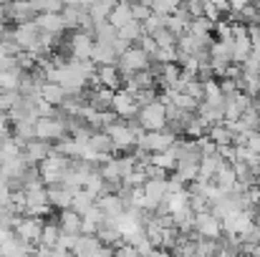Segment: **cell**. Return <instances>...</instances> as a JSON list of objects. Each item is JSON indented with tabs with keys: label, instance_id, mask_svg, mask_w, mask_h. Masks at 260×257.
Listing matches in <instances>:
<instances>
[{
	"label": "cell",
	"instance_id": "6da1fadb",
	"mask_svg": "<svg viewBox=\"0 0 260 257\" xmlns=\"http://www.w3.org/2000/svg\"><path fill=\"white\" fill-rule=\"evenodd\" d=\"M137 121L142 124L144 131L165 129V126H167V106H165L159 98H154V101L139 106V111H137Z\"/></svg>",
	"mask_w": 260,
	"mask_h": 257
},
{
	"label": "cell",
	"instance_id": "7a4b0ae2",
	"mask_svg": "<svg viewBox=\"0 0 260 257\" xmlns=\"http://www.w3.org/2000/svg\"><path fill=\"white\" fill-rule=\"evenodd\" d=\"M69 162L71 157H63L58 152H51L43 162H38V171H41V181L48 187V184H58L63 181V174L69 169Z\"/></svg>",
	"mask_w": 260,
	"mask_h": 257
},
{
	"label": "cell",
	"instance_id": "3957f363",
	"mask_svg": "<svg viewBox=\"0 0 260 257\" xmlns=\"http://www.w3.org/2000/svg\"><path fill=\"white\" fill-rule=\"evenodd\" d=\"M149 63H152L149 53H147L144 48H139L137 43H132V46L119 56V61H116V66H119V71H121L124 79L132 76V74H137V71H142V68H149Z\"/></svg>",
	"mask_w": 260,
	"mask_h": 257
},
{
	"label": "cell",
	"instance_id": "277c9868",
	"mask_svg": "<svg viewBox=\"0 0 260 257\" xmlns=\"http://www.w3.org/2000/svg\"><path fill=\"white\" fill-rule=\"evenodd\" d=\"M61 111V108H58ZM69 134V129H66V119L61 116V114H53V116H38L36 119V136L38 139H43V141H58V139H63Z\"/></svg>",
	"mask_w": 260,
	"mask_h": 257
},
{
	"label": "cell",
	"instance_id": "5b68a950",
	"mask_svg": "<svg viewBox=\"0 0 260 257\" xmlns=\"http://www.w3.org/2000/svg\"><path fill=\"white\" fill-rule=\"evenodd\" d=\"M43 225H46L43 217H36V214H18V219H15V225H13V232H15L23 242L38 245V242H41Z\"/></svg>",
	"mask_w": 260,
	"mask_h": 257
},
{
	"label": "cell",
	"instance_id": "8992f818",
	"mask_svg": "<svg viewBox=\"0 0 260 257\" xmlns=\"http://www.w3.org/2000/svg\"><path fill=\"white\" fill-rule=\"evenodd\" d=\"M106 131H109V136H111L116 152H129V149H134V144H137V134H134V129L129 126L126 119H116L114 124L106 126Z\"/></svg>",
	"mask_w": 260,
	"mask_h": 257
},
{
	"label": "cell",
	"instance_id": "52a82bcc",
	"mask_svg": "<svg viewBox=\"0 0 260 257\" xmlns=\"http://www.w3.org/2000/svg\"><path fill=\"white\" fill-rule=\"evenodd\" d=\"M111 111L119 116V119H134L137 111H139V103L134 98V91L129 88H116L114 96H111Z\"/></svg>",
	"mask_w": 260,
	"mask_h": 257
},
{
	"label": "cell",
	"instance_id": "ba28073f",
	"mask_svg": "<svg viewBox=\"0 0 260 257\" xmlns=\"http://www.w3.org/2000/svg\"><path fill=\"white\" fill-rule=\"evenodd\" d=\"M41 38V28L36 25V20H25V23H15L13 28V41L20 46V51H36Z\"/></svg>",
	"mask_w": 260,
	"mask_h": 257
},
{
	"label": "cell",
	"instance_id": "9c48e42d",
	"mask_svg": "<svg viewBox=\"0 0 260 257\" xmlns=\"http://www.w3.org/2000/svg\"><path fill=\"white\" fill-rule=\"evenodd\" d=\"M91 51H93V35L91 30H84V28H74L71 35H69V53L74 58H91Z\"/></svg>",
	"mask_w": 260,
	"mask_h": 257
},
{
	"label": "cell",
	"instance_id": "30bf717a",
	"mask_svg": "<svg viewBox=\"0 0 260 257\" xmlns=\"http://www.w3.org/2000/svg\"><path fill=\"white\" fill-rule=\"evenodd\" d=\"M71 252H74V255H111L114 247L104 245V242L99 240V235H86V232H81Z\"/></svg>",
	"mask_w": 260,
	"mask_h": 257
},
{
	"label": "cell",
	"instance_id": "8fae6325",
	"mask_svg": "<svg viewBox=\"0 0 260 257\" xmlns=\"http://www.w3.org/2000/svg\"><path fill=\"white\" fill-rule=\"evenodd\" d=\"M200 237H220L222 235V225H220V219L210 212V209H205V212H194V227H192Z\"/></svg>",
	"mask_w": 260,
	"mask_h": 257
},
{
	"label": "cell",
	"instance_id": "7c38bea8",
	"mask_svg": "<svg viewBox=\"0 0 260 257\" xmlns=\"http://www.w3.org/2000/svg\"><path fill=\"white\" fill-rule=\"evenodd\" d=\"M96 207L104 212L106 219H114V217H119L126 209V204H124V199H121L119 192H104V194H99L96 197Z\"/></svg>",
	"mask_w": 260,
	"mask_h": 257
},
{
	"label": "cell",
	"instance_id": "4fadbf2b",
	"mask_svg": "<svg viewBox=\"0 0 260 257\" xmlns=\"http://www.w3.org/2000/svg\"><path fill=\"white\" fill-rule=\"evenodd\" d=\"M51 152H53V144H51V141H43V139H38V136L23 144V157H25L28 164H38V162H43Z\"/></svg>",
	"mask_w": 260,
	"mask_h": 257
},
{
	"label": "cell",
	"instance_id": "5bb4252c",
	"mask_svg": "<svg viewBox=\"0 0 260 257\" xmlns=\"http://www.w3.org/2000/svg\"><path fill=\"white\" fill-rule=\"evenodd\" d=\"M46 192H48V204H51V207L66 209V207H71V199H74V192H76V189H71V187H66L63 181H58V184H48Z\"/></svg>",
	"mask_w": 260,
	"mask_h": 257
},
{
	"label": "cell",
	"instance_id": "9a60e30c",
	"mask_svg": "<svg viewBox=\"0 0 260 257\" xmlns=\"http://www.w3.org/2000/svg\"><path fill=\"white\" fill-rule=\"evenodd\" d=\"M96 84L106 86V88H111V91H116V88H121V84H124V76H121V71H119L116 63L96 66Z\"/></svg>",
	"mask_w": 260,
	"mask_h": 257
},
{
	"label": "cell",
	"instance_id": "2e32d148",
	"mask_svg": "<svg viewBox=\"0 0 260 257\" xmlns=\"http://www.w3.org/2000/svg\"><path fill=\"white\" fill-rule=\"evenodd\" d=\"M5 8H8V20H13V23H25L38 15L36 8L30 5V0H10Z\"/></svg>",
	"mask_w": 260,
	"mask_h": 257
},
{
	"label": "cell",
	"instance_id": "e0dca14e",
	"mask_svg": "<svg viewBox=\"0 0 260 257\" xmlns=\"http://www.w3.org/2000/svg\"><path fill=\"white\" fill-rule=\"evenodd\" d=\"M25 252H33V245L23 242L13 230L5 237H0V255H25Z\"/></svg>",
	"mask_w": 260,
	"mask_h": 257
},
{
	"label": "cell",
	"instance_id": "ac0fdd59",
	"mask_svg": "<svg viewBox=\"0 0 260 257\" xmlns=\"http://www.w3.org/2000/svg\"><path fill=\"white\" fill-rule=\"evenodd\" d=\"M36 25L41 28V30H46V33H63L66 30V23H63V18H61V10L58 13H38L36 18Z\"/></svg>",
	"mask_w": 260,
	"mask_h": 257
},
{
	"label": "cell",
	"instance_id": "d6986e66",
	"mask_svg": "<svg viewBox=\"0 0 260 257\" xmlns=\"http://www.w3.org/2000/svg\"><path fill=\"white\" fill-rule=\"evenodd\" d=\"M88 146L96 154H114L116 152V146H114V141H111V136H109L106 129H93L91 136H88Z\"/></svg>",
	"mask_w": 260,
	"mask_h": 257
},
{
	"label": "cell",
	"instance_id": "ffe728a7",
	"mask_svg": "<svg viewBox=\"0 0 260 257\" xmlns=\"http://www.w3.org/2000/svg\"><path fill=\"white\" fill-rule=\"evenodd\" d=\"M106 222V217H104V212L93 204L91 209H86L84 214H81V232H86V235H96L99 232V227Z\"/></svg>",
	"mask_w": 260,
	"mask_h": 257
},
{
	"label": "cell",
	"instance_id": "44dd1931",
	"mask_svg": "<svg viewBox=\"0 0 260 257\" xmlns=\"http://www.w3.org/2000/svg\"><path fill=\"white\" fill-rule=\"evenodd\" d=\"M91 61H93L96 66H106V63H116L119 56L114 53V46H111V43H99V41H93Z\"/></svg>",
	"mask_w": 260,
	"mask_h": 257
},
{
	"label": "cell",
	"instance_id": "7402d4cb",
	"mask_svg": "<svg viewBox=\"0 0 260 257\" xmlns=\"http://www.w3.org/2000/svg\"><path fill=\"white\" fill-rule=\"evenodd\" d=\"M10 131H13V136H15L20 144H25V141L36 139V121H33V119L13 121V124H10Z\"/></svg>",
	"mask_w": 260,
	"mask_h": 257
},
{
	"label": "cell",
	"instance_id": "603a6c76",
	"mask_svg": "<svg viewBox=\"0 0 260 257\" xmlns=\"http://www.w3.org/2000/svg\"><path fill=\"white\" fill-rule=\"evenodd\" d=\"M58 227L63 232H74V235H81V214L71 207L61 209V217H58Z\"/></svg>",
	"mask_w": 260,
	"mask_h": 257
},
{
	"label": "cell",
	"instance_id": "cb8c5ba5",
	"mask_svg": "<svg viewBox=\"0 0 260 257\" xmlns=\"http://www.w3.org/2000/svg\"><path fill=\"white\" fill-rule=\"evenodd\" d=\"M132 18H134V15H132V3H119V0H116V5L111 8V13H109L106 20L119 30V28H121L124 23H129Z\"/></svg>",
	"mask_w": 260,
	"mask_h": 257
},
{
	"label": "cell",
	"instance_id": "d4e9b609",
	"mask_svg": "<svg viewBox=\"0 0 260 257\" xmlns=\"http://www.w3.org/2000/svg\"><path fill=\"white\" fill-rule=\"evenodd\" d=\"M41 98L48 101L51 106H61V101L66 98V91L61 84H53V81H43L41 84Z\"/></svg>",
	"mask_w": 260,
	"mask_h": 257
},
{
	"label": "cell",
	"instance_id": "484cf974",
	"mask_svg": "<svg viewBox=\"0 0 260 257\" xmlns=\"http://www.w3.org/2000/svg\"><path fill=\"white\" fill-rule=\"evenodd\" d=\"M91 35H93V41H99V43H114L119 33H116V28H114L109 20H99V23H93Z\"/></svg>",
	"mask_w": 260,
	"mask_h": 257
},
{
	"label": "cell",
	"instance_id": "4316f807",
	"mask_svg": "<svg viewBox=\"0 0 260 257\" xmlns=\"http://www.w3.org/2000/svg\"><path fill=\"white\" fill-rule=\"evenodd\" d=\"M114 5H116V0H93L86 10H88V15H91V20L99 23V20H106L109 18V13H111Z\"/></svg>",
	"mask_w": 260,
	"mask_h": 257
},
{
	"label": "cell",
	"instance_id": "83f0119b",
	"mask_svg": "<svg viewBox=\"0 0 260 257\" xmlns=\"http://www.w3.org/2000/svg\"><path fill=\"white\" fill-rule=\"evenodd\" d=\"M119 38H124V41H129V43H137L139 38H142V33H144V25H142V20H129V23H124L119 30Z\"/></svg>",
	"mask_w": 260,
	"mask_h": 257
},
{
	"label": "cell",
	"instance_id": "f1b7e54d",
	"mask_svg": "<svg viewBox=\"0 0 260 257\" xmlns=\"http://www.w3.org/2000/svg\"><path fill=\"white\" fill-rule=\"evenodd\" d=\"M96 204V197L91 194V192H86V189H76L74 192V199H71V209H76L79 214H84L86 209H91Z\"/></svg>",
	"mask_w": 260,
	"mask_h": 257
},
{
	"label": "cell",
	"instance_id": "f546056e",
	"mask_svg": "<svg viewBox=\"0 0 260 257\" xmlns=\"http://www.w3.org/2000/svg\"><path fill=\"white\" fill-rule=\"evenodd\" d=\"M23 71L13 68V71H0V91H18L20 88Z\"/></svg>",
	"mask_w": 260,
	"mask_h": 257
},
{
	"label": "cell",
	"instance_id": "4dcf8cb0",
	"mask_svg": "<svg viewBox=\"0 0 260 257\" xmlns=\"http://www.w3.org/2000/svg\"><path fill=\"white\" fill-rule=\"evenodd\" d=\"M152 38H154V43H157L159 48H177V35H174L167 25H162L159 30H154Z\"/></svg>",
	"mask_w": 260,
	"mask_h": 257
},
{
	"label": "cell",
	"instance_id": "1f68e13d",
	"mask_svg": "<svg viewBox=\"0 0 260 257\" xmlns=\"http://www.w3.org/2000/svg\"><path fill=\"white\" fill-rule=\"evenodd\" d=\"M240 240H243V252H248L253 245H260V227L253 222L245 232H240Z\"/></svg>",
	"mask_w": 260,
	"mask_h": 257
},
{
	"label": "cell",
	"instance_id": "d6a6232c",
	"mask_svg": "<svg viewBox=\"0 0 260 257\" xmlns=\"http://www.w3.org/2000/svg\"><path fill=\"white\" fill-rule=\"evenodd\" d=\"M152 164H157V167H162L165 171H172L174 164H177V159H174L172 154L165 149V152H152Z\"/></svg>",
	"mask_w": 260,
	"mask_h": 257
},
{
	"label": "cell",
	"instance_id": "836d02e7",
	"mask_svg": "<svg viewBox=\"0 0 260 257\" xmlns=\"http://www.w3.org/2000/svg\"><path fill=\"white\" fill-rule=\"evenodd\" d=\"M149 13H152V8H149L144 0H134V3H132V15H134V20H144Z\"/></svg>",
	"mask_w": 260,
	"mask_h": 257
},
{
	"label": "cell",
	"instance_id": "e575fe53",
	"mask_svg": "<svg viewBox=\"0 0 260 257\" xmlns=\"http://www.w3.org/2000/svg\"><path fill=\"white\" fill-rule=\"evenodd\" d=\"M8 134H10V119H8V114L0 111V136H8Z\"/></svg>",
	"mask_w": 260,
	"mask_h": 257
},
{
	"label": "cell",
	"instance_id": "d590c367",
	"mask_svg": "<svg viewBox=\"0 0 260 257\" xmlns=\"http://www.w3.org/2000/svg\"><path fill=\"white\" fill-rule=\"evenodd\" d=\"M253 222H255V225L260 227V212H253Z\"/></svg>",
	"mask_w": 260,
	"mask_h": 257
},
{
	"label": "cell",
	"instance_id": "8d00e7d4",
	"mask_svg": "<svg viewBox=\"0 0 260 257\" xmlns=\"http://www.w3.org/2000/svg\"><path fill=\"white\" fill-rule=\"evenodd\" d=\"M8 3H10V0H0V5H8Z\"/></svg>",
	"mask_w": 260,
	"mask_h": 257
},
{
	"label": "cell",
	"instance_id": "74e56055",
	"mask_svg": "<svg viewBox=\"0 0 260 257\" xmlns=\"http://www.w3.org/2000/svg\"><path fill=\"white\" fill-rule=\"evenodd\" d=\"M258 8H260V3H258Z\"/></svg>",
	"mask_w": 260,
	"mask_h": 257
}]
</instances>
